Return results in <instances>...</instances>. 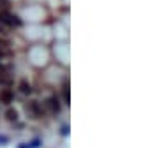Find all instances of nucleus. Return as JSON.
Listing matches in <instances>:
<instances>
[{"label": "nucleus", "mask_w": 159, "mask_h": 148, "mask_svg": "<svg viewBox=\"0 0 159 148\" xmlns=\"http://www.w3.org/2000/svg\"><path fill=\"white\" fill-rule=\"evenodd\" d=\"M69 109V0H0V129L35 139Z\"/></svg>", "instance_id": "f257e3e1"}]
</instances>
